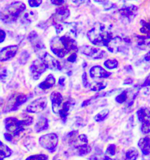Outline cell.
Segmentation results:
<instances>
[{
	"mask_svg": "<svg viewBox=\"0 0 150 160\" xmlns=\"http://www.w3.org/2000/svg\"><path fill=\"white\" fill-rule=\"evenodd\" d=\"M147 86H150V73L147 76L143 84L142 85V87H147Z\"/></svg>",
	"mask_w": 150,
	"mask_h": 160,
	"instance_id": "74e56055",
	"label": "cell"
},
{
	"mask_svg": "<svg viewBox=\"0 0 150 160\" xmlns=\"http://www.w3.org/2000/svg\"><path fill=\"white\" fill-rule=\"evenodd\" d=\"M138 146L144 155L150 154V137H145L141 138L138 142Z\"/></svg>",
	"mask_w": 150,
	"mask_h": 160,
	"instance_id": "d6986e66",
	"label": "cell"
},
{
	"mask_svg": "<svg viewBox=\"0 0 150 160\" xmlns=\"http://www.w3.org/2000/svg\"><path fill=\"white\" fill-rule=\"evenodd\" d=\"M42 59L45 66H47V69H49L51 70L61 71L62 66L59 62L57 61L53 57H52L48 53L44 54Z\"/></svg>",
	"mask_w": 150,
	"mask_h": 160,
	"instance_id": "9a60e30c",
	"label": "cell"
},
{
	"mask_svg": "<svg viewBox=\"0 0 150 160\" xmlns=\"http://www.w3.org/2000/svg\"><path fill=\"white\" fill-rule=\"evenodd\" d=\"M76 58H77L76 54L75 53H73L68 58V61L70 62H74L76 61Z\"/></svg>",
	"mask_w": 150,
	"mask_h": 160,
	"instance_id": "f35d334b",
	"label": "cell"
},
{
	"mask_svg": "<svg viewBox=\"0 0 150 160\" xmlns=\"http://www.w3.org/2000/svg\"><path fill=\"white\" fill-rule=\"evenodd\" d=\"M89 160H116L112 158L110 156L107 155L106 153H97L91 155L89 158Z\"/></svg>",
	"mask_w": 150,
	"mask_h": 160,
	"instance_id": "83f0119b",
	"label": "cell"
},
{
	"mask_svg": "<svg viewBox=\"0 0 150 160\" xmlns=\"http://www.w3.org/2000/svg\"><path fill=\"white\" fill-rule=\"evenodd\" d=\"M25 9L26 5L23 2H15L0 11V19L5 22H12L17 19Z\"/></svg>",
	"mask_w": 150,
	"mask_h": 160,
	"instance_id": "3957f363",
	"label": "cell"
},
{
	"mask_svg": "<svg viewBox=\"0 0 150 160\" xmlns=\"http://www.w3.org/2000/svg\"><path fill=\"white\" fill-rule=\"evenodd\" d=\"M145 61H150V51L145 55Z\"/></svg>",
	"mask_w": 150,
	"mask_h": 160,
	"instance_id": "f6af8a7d",
	"label": "cell"
},
{
	"mask_svg": "<svg viewBox=\"0 0 150 160\" xmlns=\"http://www.w3.org/2000/svg\"><path fill=\"white\" fill-rule=\"evenodd\" d=\"M65 77H61L58 80V83L61 86H63L65 85Z\"/></svg>",
	"mask_w": 150,
	"mask_h": 160,
	"instance_id": "7bdbcfd3",
	"label": "cell"
},
{
	"mask_svg": "<svg viewBox=\"0 0 150 160\" xmlns=\"http://www.w3.org/2000/svg\"><path fill=\"white\" fill-rule=\"evenodd\" d=\"M106 47L112 53L122 52L126 47V41L119 37H116L108 42Z\"/></svg>",
	"mask_w": 150,
	"mask_h": 160,
	"instance_id": "30bf717a",
	"label": "cell"
},
{
	"mask_svg": "<svg viewBox=\"0 0 150 160\" xmlns=\"http://www.w3.org/2000/svg\"><path fill=\"white\" fill-rule=\"evenodd\" d=\"M49 127V120L47 118L41 116L38 118L35 125V130L37 132H40L47 130Z\"/></svg>",
	"mask_w": 150,
	"mask_h": 160,
	"instance_id": "7402d4cb",
	"label": "cell"
},
{
	"mask_svg": "<svg viewBox=\"0 0 150 160\" xmlns=\"http://www.w3.org/2000/svg\"><path fill=\"white\" fill-rule=\"evenodd\" d=\"M56 82V79L54 76L52 74H49L48 76L46 78V79L41 82L39 85V88L42 90L49 89L52 88Z\"/></svg>",
	"mask_w": 150,
	"mask_h": 160,
	"instance_id": "603a6c76",
	"label": "cell"
},
{
	"mask_svg": "<svg viewBox=\"0 0 150 160\" xmlns=\"http://www.w3.org/2000/svg\"><path fill=\"white\" fill-rule=\"evenodd\" d=\"M48 105V99L45 97L36 99L29 104L26 110L28 113H39L43 111Z\"/></svg>",
	"mask_w": 150,
	"mask_h": 160,
	"instance_id": "52a82bcc",
	"label": "cell"
},
{
	"mask_svg": "<svg viewBox=\"0 0 150 160\" xmlns=\"http://www.w3.org/2000/svg\"><path fill=\"white\" fill-rule=\"evenodd\" d=\"M28 97L25 94H19L18 96H17L15 99V102L12 108H11L10 112H14L16 111L23 104L27 102L28 100Z\"/></svg>",
	"mask_w": 150,
	"mask_h": 160,
	"instance_id": "d4e9b609",
	"label": "cell"
},
{
	"mask_svg": "<svg viewBox=\"0 0 150 160\" xmlns=\"http://www.w3.org/2000/svg\"><path fill=\"white\" fill-rule=\"evenodd\" d=\"M127 99V92L126 90H125L116 96L115 100L118 103L122 104L126 101Z\"/></svg>",
	"mask_w": 150,
	"mask_h": 160,
	"instance_id": "d6a6232c",
	"label": "cell"
},
{
	"mask_svg": "<svg viewBox=\"0 0 150 160\" xmlns=\"http://www.w3.org/2000/svg\"><path fill=\"white\" fill-rule=\"evenodd\" d=\"M11 154V149L0 140V160H4L6 158H8Z\"/></svg>",
	"mask_w": 150,
	"mask_h": 160,
	"instance_id": "cb8c5ba5",
	"label": "cell"
},
{
	"mask_svg": "<svg viewBox=\"0 0 150 160\" xmlns=\"http://www.w3.org/2000/svg\"><path fill=\"white\" fill-rule=\"evenodd\" d=\"M116 146L114 144H110L108 146L106 150V154L108 156H114L116 154Z\"/></svg>",
	"mask_w": 150,
	"mask_h": 160,
	"instance_id": "836d02e7",
	"label": "cell"
},
{
	"mask_svg": "<svg viewBox=\"0 0 150 160\" xmlns=\"http://www.w3.org/2000/svg\"><path fill=\"white\" fill-rule=\"evenodd\" d=\"M82 53L93 59H100L106 56V52L98 48L90 46H83L80 48Z\"/></svg>",
	"mask_w": 150,
	"mask_h": 160,
	"instance_id": "9c48e42d",
	"label": "cell"
},
{
	"mask_svg": "<svg viewBox=\"0 0 150 160\" xmlns=\"http://www.w3.org/2000/svg\"><path fill=\"white\" fill-rule=\"evenodd\" d=\"M25 160H49V157L43 154H35L28 157Z\"/></svg>",
	"mask_w": 150,
	"mask_h": 160,
	"instance_id": "4dcf8cb0",
	"label": "cell"
},
{
	"mask_svg": "<svg viewBox=\"0 0 150 160\" xmlns=\"http://www.w3.org/2000/svg\"><path fill=\"white\" fill-rule=\"evenodd\" d=\"M58 142V136L56 134L53 132L43 135L39 138V145L43 148L48 151L50 153H53L55 152Z\"/></svg>",
	"mask_w": 150,
	"mask_h": 160,
	"instance_id": "5b68a950",
	"label": "cell"
},
{
	"mask_svg": "<svg viewBox=\"0 0 150 160\" xmlns=\"http://www.w3.org/2000/svg\"><path fill=\"white\" fill-rule=\"evenodd\" d=\"M94 2L103 5L106 10L122 8L125 3V0H94Z\"/></svg>",
	"mask_w": 150,
	"mask_h": 160,
	"instance_id": "4fadbf2b",
	"label": "cell"
},
{
	"mask_svg": "<svg viewBox=\"0 0 150 160\" xmlns=\"http://www.w3.org/2000/svg\"><path fill=\"white\" fill-rule=\"evenodd\" d=\"M137 117L141 122V132L143 134L150 133V108L142 107L136 112Z\"/></svg>",
	"mask_w": 150,
	"mask_h": 160,
	"instance_id": "8992f818",
	"label": "cell"
},
{
	"mask_svg": "<svg viewBox=\"0 0 150 160\" xmlns=\"http://www.w3.org/2000/svg\"><path fill=\"white\" fill-rule=\"evenodd\" d=\"M146 47H147L150 48V42L148 43H147V46Z\"/></svg>",
	"mask_w": 150,
	"mask_h": 160,
	"instance_id": "bcb514c9",
	"label": "cell"
},
{
	"mask_svg": "<svg viewBox=\"0 0 150 160\" xmlns=\"http://www.w3.org/2000/svg\"><path fill=\"white\" fill-rule=\"evenodd\" d=\"M145 160H150V156L148 157V159H146Z\"/></svg>",
	"mask_w": 150,
	"mask_h": 160,
	"instance_id": "7dc6e473",
	"label": "cell"
},
{
	"mask_svg": "<svg viewBox=\"0 0 150 160\" xmlns=\"http://www.w3.org/2000/svg\"><path fill=\"white\" fill-rule=\"evenodd\" d=\"M42 0H28L29 5L31 7H38L41 4Z\"/></svg>",
	"mask_w": 150,
	"mask_h": 160,
	"instance_id": "e575fe53",
	"label": "cell"
},
{
	"mask_svg": "<svg viewBox=\"0 0 150 160\" xmlns=\"http://www.w3.org/2000/svg\"><path fill=\"white\" fill-rule=\"evenodd\" d=\"M51 49L55 55L59 58H63L69 53L66 49L64 44L61 41L60 37L53 38L51 41Z\"/></svg>",
	"mask_w": 150,
	"mask_h": 160,
	"instance_id": "ba28073f",
	"label": "cell"
},
{
	"mask_svg": "<svg viewBox=\"0 0 150 160\" xmlns=\"http://www.w3.org/2000/svg\"><path fill=\"white\" fill-rule=\"evenodd\" d=\"M68 142L75 148L76 154L80 157L87 155L92 151V147L89 144L88 137L84 134L75 137Z\"/></svg>",
	"mask_w": 150,
	"mask_h": 160,
	"instance_id": "277c9868",
	"label": "cell"
},
{
	"mask_svg": "<svg viewBox=\"0 0 150 160\" xmlns=\"http://www.w3.org/2000/svg\"><path fill=\"white\" fill-rule=\"evenodd\" d=\"M110 113V111L108 108L102 110L101 112L98 113L94 117V119L96 122H103L106 118H108V114Z\"/></svg>",
	"mask_w": 150,
	"mask_h": 160,
	"instance_id": "4316f807",
	"label": "cell"
},
{
	"mask_svg": "<svg viewBox=\"0 0 150 160\" xmlns=\"http://www.w3.org/2000/svg\"><path fill=\"white\" fill-rule=\"evenodd\" d=\"M82 83L84 88H88L90 86L88 79V76L86 72H84L82 75Z\"/></svg>",
	"mask_w": 150,
	"mask_h": 160,
	"instance_id": "d590c367",
	"label": "cell"
},
{
	"mask_svg": "<svg viewBox=\"0 0 150 160\" xmlns=\"http://www.w3.org/2000/svg\"><path fill=\"white\" fill-rule=\"evenodd\" d=\"M18 47L17 45H11L5 47L0 51V62L7 61L15 55Z\"/></svg>",
	"mask_w": 150,
	"mask_h": 160,
	"instance_id": "5bb4252c",
	"label": "cell"
},
{
	"mask_svg": "<svg viewBox=\"0 0 150 160\" xmlns=\"http://www.w3.org/2000/svg\"><path fill=\"white\" fill-rule=\"evenodd\" d=\"M6 33L3 30H0V43L4 42L5 39Z\"/></svg>",
	"mask_w": 150,
	"mask_h": 160,
	"instance_id": "60d3db41",
	"label": "cell"
},
{
	"mask_svg": "<svg viewBox=\"0 0 150 160\" xmlns=\"http://www.w3.org/2000/svg\"><path fill=\"white\" fill-rule=\"evenodd\" d=\"M138 11V8L136 5L123 6L118 10L121 17L128 22H130L135 18Z\"/></svg>",
	"mask_w": 150,
	"mask_h": 160,
	"instance_id": "7c38bea8",
	"label": "cell"
},
{
	"mask_svg": "<svg viewBox=\"0 0 150 160\" xmlns=\"http://www.w3.org/2000/svg\"><path fill=\"white\" fill-rule=\"evenodd\" d=\"M33 118L32 116H28L27 118L19 120L14 117H9L4 120L5 128L8 133L12 137L19 135L25 130V127L32 124Z\"/></svg>",
	"mask_w": 150,
	"mask_h": 160,
	"instance_id": "7a4b0ae2",
	"label": "cell"
},
{
	"mask_svg": "<svg viewBox=\"0 0 150 160\" xmlns=\"http://www.w3.org/2000/svg\"><path fill=\"white\" fill-rule=\"evenodd\" d=\"M50 99L51 101L53 113L58 114L59 111V108L63 101L62 94L58 92H53L51 94Z\"/></svg>",
	"mask_w": 150,
	"mask_h": 160,
	"instance_id": "2e32d148",
	"label": "cell"
},
{
	"mask_svg": "<svg viewBox=\"0 0 150 160\" xmlns=\"http://www.w3.org/2000/svg\"><path fill=\"white\" fill-rule=\"evenodd\" d=\"M86 0H72L73 2H74L77 5H80L82 4H83Z\"/></svg>",
	"mask_w": 150,
	"mask_h": 160,
	"instance_id": "ee69618b",
	"label": "cell"
},
{
	"mask_svg": "<svg viewBox=\"0 0 150 160\" xmlns=\"http://www.w3.org/2000/svg\"><path fill=\"white\" fill-rule=\"evenodd\" d=\"M4 136L5 140L6 141H9V142L12 141V138H13V137L10 134L8 133V132L5 133L4 134Z\"/></svg>",
	"mask_w": 150,
	"mask_h": 160,
	"instance_id": "b9f144b4",
	"label": "cell"
},
{
	"mask_svg": "<svg viewBox=\"0 0 150 160\" xmlns=\"http://www.w3.org/2000/svg\"><path fill=\"white\" fill-rule=\"evenodd\" d=\"M61 41L64 44L66 49L70 52L71 51H77L78 48L75 40L69 36H63L60 37Z\"/></svg>",
	"mask_w": 150,
	"mask_h": 160,
	"instance_id": "ffe728a7",
	"label": "cell"
},
{
	"mask_svg": "<svg viewBox=\"0 0 150 160\" xmlns=\"http://www.w3.org/2000/svg\"><path fill=\"white\" fill-rule=\"evenodd\" d=\"M75 102L73 99H69L66 100L63 103L62 108L59 111V114L61 117L63 122H65L67 120V118L69 116L72 108L75 105Z\"/></svg>",
	"mask_w": 150,
	"mask_h": 160,
	"instance_id": "e0dca14e",
	"label": "cell"
},
{
	"mask_svg": "<svg viewBox=\"0 0 150 160\" xmlns=\"http://www.w3.org/2000/svg\"><path fill=\"white\" fill-rule=\"evenodd\" d=\"M104 65L108 69H113L117 68L118 62L116 59H108L104 62Z\"/></svg>",
	"mask_w": 150,
	"mask_h": 160,
	"instance_id": "f546056e",
	"label": "cell"
},
{
	"mask_svg": "<svg viewBox=\"0 0 150 160\" xmlns=\"http://www.w3.org/2000/svg\"><path fill=\"white\" fill-rule=\"evenodd\" d=\"M52 3L54 5H62L65 1L64 0H51Z\"/></svg>",
	"mask_w": 150,
	"mask_h": 160,
	"instance_id": "ab89813d",
	"label": "cell"
},
{
	"mask_svg": "<svg viewBox=\"0 0 150 160\" xmlns=\"http://www.w3.org/2000/svg\"><path fill=\"white\" fill-rule=\"evenodd\" d=\"M47 66L41 59H37L33 62L32 65L30 67V70L33 79L38 80L41 76L47 70Z\"/></svg>",
	"mask_w": 150,
	"mask_h": 160,
	"instance_id": "8fae6325",
	"label": "cell"
},
{
	"mask_svg": "<svg viewBox=\"0 0 150 160\" xmlns=\"http://www.w3.org/2000/svg\"><path fill=\"white\" fill-rule=\"evenodd\" d=\"M108 86V83L106 82H100L95 83L91 86L90 90L94 92H99L100 90L104 89Z\"/></svg>",
	"mask_w": 150,
	"mask_h": 160,
	"instance_id": "f1b7e54d",
	"label": "cell"
},
{
	"mask_svg": "<svg viewBox=\"0 0 150 160\" xmlns=\"http://www.w3.org/2000/svg\"><path fill=\"white\" fill-rule=\"evenodd\" d=\"M139 155L138 151L134 147H131L127 150L125 155L126 160H137Z\"/></svg>",
	"mask_w": 150,
	"mask_h": 160,
	"instance_id": "484cf974",
	"label": "cell"
},
{
	"mask_svg": "<svg viewBox=\"0 0 150 160\" xmlns=\"http://www.w3.org/2000/svg\"><path fill=\"white\" fill-rule=\"evenodd\" d=\"M141 24L142 25V28L140 29L141 33L150 35V24L145 22L144 21H141Z\"/></svg>",
	"mask_w": 150,
	"mask_h": 160,
	"instance_id": "1f68e13d",
	"label": "cell"
},
{
	"mask_svg": "<svg viewBox=\"0 0 150 160\" xmlns=\"http://www.w3.org/2000/svg\"><path fill=\"white\" fill-rule=\"evenodd\" d=\"M112 74L100 66H93L90 70V76L92 78H108Z\"/></svg>",
	"mask_w": 150,
	"mask_h": 160,
	"instance_id": "ac0fdd59",
	"label": "cell"
},
{
	"mask_svg": "<svg viewBox=\"0 0 150 160\" xmlns=\"http://www.w3.org/2000/svg\"><path fill=\"white\" fill-rule=\"evenodd\" d=\"M90 42L95 45L106 47L112 39L111 31L102 23H96L87 33Z\"/></svg>",
	"mask_w": 150,
	"mask_h": 160,
	"instance_id": "6da1fadb",
	"label": "cell"
},
{
	"mask_svg": "<svg viewBox=\"0 0 150 160\" xmlns=\"http://www.w3.org/2000/svg\"><path fill=\"white\" fill-rule=\"evenodd\" d=\"M70 15L69 10L67 8H60L57 9L56 13L54 14L53 21L56 23L57 21H63L68 18Z\"/></svg>",
	"mask_w": 150,
	"mask_h": 160,
	"instance_id": "44dd1931",
	"label": "cell"
},
{
	"mask_svg": "<svg viewBox=\"0 0 150 160\" xmlns=\"http://www.w3.org/2000/svg\"><path fill=\"white\" fill-rule=\"evenodd\" d=\"M7 76V70L4 67L0 66V79H3Z\"/></svg>",
	"mask_w": 150,
	"mask_h": 160,
	"instance_id": "8d00e7d4",
	"label": "cell"
}]
</instances>
